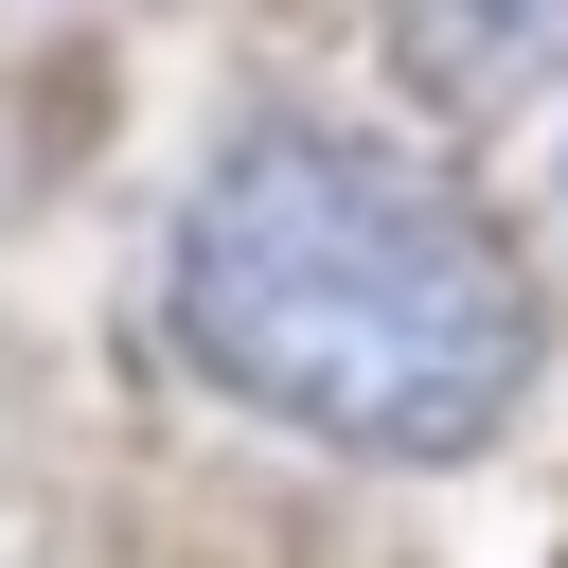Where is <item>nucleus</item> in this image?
Listing matches in <instances>:
<instances>
[{"instance_id": "obj_2", "label": "nucleus", "mask_w": 568, "mask_h": 568, "mask_svg": "<svg viewBox=\"0 0 568 568\" xmlns=\"http://www.w3.org/2000/svg\"><path fill=\"white\" fill-rule=\"evenodd\" d=\"M390 36H408V71H426V89L497 106V89H532V71L568 53V0H390Z\"/></svg>"}, {"instance_id": "obj_1", "label": "nucleus", "mask_w": 568, "mask_h": 568, "mask_svg": "<svg viewBox=\"0 0 568 568\" xmlns=\"http://www.w3.org/2000/svg\"><path fill=\"white\" fill-rule=\"evenodd\" d=\"M160 302L231 408H266L337 462H462L532 390L515 231L373 124H248L178 213Z\"/></svg>"}]
</instances>
